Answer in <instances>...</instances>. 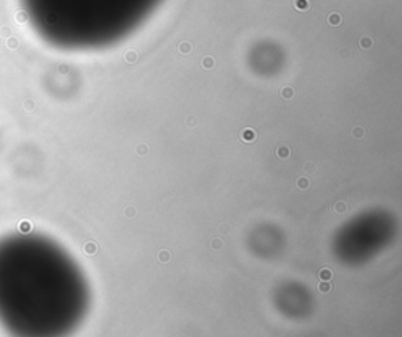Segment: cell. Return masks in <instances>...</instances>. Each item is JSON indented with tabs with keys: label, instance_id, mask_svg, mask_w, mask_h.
I'll return each instance as SVG.
<instances>
[{
	"label": "cell",
	"instance_id": "obj_1",
	"mask_svg": "<svg viewBox=\"0 0 402 337\" xmlns=\"http://www.w3.org/2000/svg\"><path fill=\"white\" fill-rule=\"evenodd\" d=\"M90 310L88 279L55 240L0 237V326L10 337H69Z\"/></svg>",
	"mask_w": 402,
	"mask_h": 337
},
{
	"label": "cell",
	"instance_id": "obj_2",
	"mask_svg": "<svg viewBox=\"0 0 402 337\" xmlns=\"http://www.w3.org/2000/svg\"><path fill=\"white\" fill-rule=\"evenodd\" d=\"M360 223L361 232L364 235H358L347 229L346 226L338 232L336 243H344L353 240V245L346 246L338 253V256L342 257V260H347L349 264H353L357 260L363 262L368 260L371 256L379 253L380 248H385L383 245L389 240V235H393V221L388 215L382 213H366L357 218Z\"/></svg>",
	"mask_w": 402,
	"mask_h": 337
},
{
	"label": "cell",
	"instance_id": "obj_3",
	"mask_svg": "<svg viewBox=\"0 0 402 337\" xmlns=\"http://www.w3.org/2000/svg\"><path fill=\"white\" fill-rule=\"evenodd\" d=\"M295 7L299 10H308V0H295Z\"/></svg>",
	"mask_w": 402,
	"mask_h": 337
},
{
	"label": "cell",
	"instance_id": "obj_4",
	"mask_svg": "<svg viewBox=\"0 0 402 337\" xmlns=\"http://www.w3.org/2000/svg\"><path fill=\"white\" fill-rule=\"evenodd\" d=\"M338 21H341V18H339V19H338V16H336V14H333V16H332V18H330V22H332V24H336V22H338Z\"/></svg>",
	"mask_w": 402,
	"mask_h": 337
},
{
	"label": "cell",
	"instance_id": "obj_5",
	"mask_svg": "<svg viewBox=\"0 0 402 337\" xmlns=\"http://www.w3.org/2000/svg\"><path fill=\"white\" fill-rule=\"evenodd\" d=\"M361 46H363V47H364V46L368 47V46H371V41H369V39H363V41H361Z\"/></svg>",
	"mask_w": 402,
	"mask_h": 337
}]
</instances>
